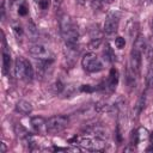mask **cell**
I'll use <instances>...</instances> for the list:
<instances>
[{
    "label": "cell",
    "mask_w": 153,
    "mask_h": 153,
    "mask_svg": "<svg viewBox=\"0 0 153 153\" xmlns=\"http://www.w3.org/2000/svg\"><path fill=\"white\" fill-rule=\"evenodd\" d=\"M14 73L18 79L31 81L33 79V68L24 57H17L14 62Z\"/></svg>",
    "instance_id": "cell-2"
},
{
    "label": "cell",
    "mask_w": 153,
    "mask_h": 153,
    "mask_svg": "<svg viewBox=\"0 0 153 153\" xmlns=\"http://www.w3.org/2000/svg\"><path fill=\"white\" fill-rule=\"evenodd\" d=\"M13 31L16 32L17 36H22L23 35V29L19 25H13Z\"/></svg>",
    "instance_id": "cell-22"
},
{
    "label": "cell",
    "mask_w": 153,
    "mask_h": 153,
    "mask_svg": "<svg viewBox=\"0 0 153 153\" xmlns=\"http://www.w3.org/2000/svg\"><path fill=\"white\" fill-rule=\"evenodd\" d=\"M59 24H60V32L66 45H75L78 42L79 32L74 20L68 14H62L60 17Z\"/></svg>",
    "instance_id": "cell-1"
},
{
    "label": "cell",
    "mask_w": 153,
    "mask_h": 153,
    "mask_svg": "<svg viewBox=\"0 0 153 153\" xmlns=\"http://www.w3.org/2000/svg\"><path fill=\"white\" fill-rule=\"evenodd\" d=\"M75 142L81 146L82 148H86L88 151H104L106 148V143L100 137H90V136H75Z\"/></svg>",
    "instance_id": "cell-3"
},
{
    "label": "cell",
    "mask_w": 153,
    "mask_h": 153,
    "mask_svg": "<svg viewBox=\"0 0 153 153\" xmlns=\"http://www.w3.org/2000/svg\"><path fill=\"white\" fill-rule=\"evenodd\" d=\"M149 140H151V142H152V145H153V131L149 134Z\"/></svg>",
    "instance_id": "cell-24"
},
{
    "label": "cell",
    "mask_w": 153,
    "mask_h": 153,
    "mask_svg": "<svg viewBox=\"0 0 153 153\" xmlns=\"http://www.w3.org/2000/svg\"><path fill=\"white\" fill-rule=\"evenodd\" d=\"M80 91H81V92H93L94 88H93L91 85H82V86L80 87Z\"/></svg>",
    "instance_id": "cell-21"
},
{
    "label": "cell",
    "mask_w": 153,
    "mask_h": 153,
    "mask_svg": "<svg viewBox=\"0 0 153 153\" xmlns=\"http://www.w3.org/2000/svg\"><path fill=\"white\" fill-rule=\"evenodd\" d=\"M143 108H145V94H142V96L140 97V99H139V102H137V104H136V112L140 114Z\"/></svg>",
    "instance_id": "cell-17"
},
{
    "label": "cell",
    "mask_w": 153,
    "mask_h": 153,
    "mask_svg": "<svg viewBox=\"0 0 153 153\" xmlns=\"http://www.w3.org/2000/svg\"><path fill=\"white\" fill-rule=\"evenodd\" d=\"M0 152H1V153H5V152H6V146H5L4 142L1 143V149H0Z\"/></svg>",
    "instance_id": "cell-23"
},
{
    "label": "cell",
    "mask_w": 153,
    "mask_h": 153,
    "mask_svg": "<svg viewBox=\"0 0 153 153\" xmlns=\"http://www.w3.org/2000/svg\"><path fill=\"white\" fill-rule=\"evenodd\" d=\"M29 51L33 57H36V59H38L41 61H54L53 53L47 47H44L43 44H38V43L37 44H32L29 48Z\"/></svg>",
    "instance_id": "cell-6"
},
{
    "label": "cell",
    "mask_w": 153,
    "mask_h": 153,
    "mask_svg": "<svg viewBox=\"0 0 153 153\" xmlns=\"http://www.w3.org/2000/svg\"><path fill=\"white\" fill-rule=\"evenodd\" d=\"M136 133H137L139 142H141V141H146V140L149 139V133H148V130H147L146 128H143V127H140V128L136 130Z\"/></svg>",
    "instance_id": "cell-15"
},
{
    "label": "cell",
    "mask_w": 153,
    "mask_h": 153,
    "mask_svg": "<svg viewBox=\"0 0 153 153\" xmlns=\"http://www.w3.org/2000/svg\"><path fill=\"white\" fill-rule=\"evenodd\" d=\"M79 4H84V0H76Z\"/></svg>",
    "instance_id": "cell-25"
},
{
    "label": "cell",
    "mask_w": 153,
    "mask_h": 153,
    "mask_svg": "<svg viewBox=\"0 0 153 153\" xmlns=\"http://www.w3.org/2000/svg\"><path fill=\"white\" fill-rule=\"evenodd\" d=\"M49 5H50V0H39L38 1V6L42 10H48Z\"/></svg>",
    "instance_id": "cell-19"
},
{
    "label": "cell",
    "mask_w": 153,
    "mask_h": 153,
    "mask_svg": "<svg viewBox=\"0 0 153 153\" xmlns=\"http://www.w3.org/2000/svg\"><path fill=\"white\" fill-rule=\"evenodd\" d=\"M103 55H104V59H105L108 62H114L115 59H116V56H115V54H114V51H112V48H111L109 44L105 45V49H104V51H103Z\"/></svg>",
    "instance_id": "cell-13"
},
{
    "label": "cell",
    "mask_w": 153,
    "mask_h": 153,
    "mask_svg": "<svg viewBox=\"0 0 153 153\" xmlns=\"http://www.w3.org/2000/svg\"><path fill=\"white\" fill-rule=\"evenodd\" d=\"M110 1H111V0H110Z\"/></svg>",
    "instance_id": "cell-27"
},
{
    "label": "cell",
    "mask_w": 153,
    "mask_h": 153,
    "mask_svg": "<svg viewBox=\"0 0 153 153\" xmlns=\"http://www.w3.org/2000/svg\"><path fill=\"white\" fill-rule=\"evenodd\" d=\"M129 62H130V69L135 74H139L140 71H141V51L133 48L131 51H130Z\"/></svg>",
    "instance_id": "cell-7"
},
{
    "label": "cell",
    "mask_w": 153,
    "mask_h": 153,
    "mask_svg": "<svg viewBox=\"0 0 153 153\" xmlns=\"http://www.w3.org/2000/svg\"><path fill=\"white\" fill-rule=\"evenodd\" d=\"M147 81H148V85L151 87H153V66L149 68V72H148V78H147Z\"/></svg>",
    "instance_id": "cell-20"
},
{
    "label": "cell",
    "mask_w": 153,
    "mask_h": 153,
    "mask_svg": "<svg viewBox=\"0 0 153 153\" xmlns=\"http://www.w3.org/2000/svg\"><path fill=\"white\" fill-rule=\"evenodd\" d=\"M152 30H153V25H152Z\"/></svg>",
    "instance_id": "cell-26"
},
{
    "label": "cell",
    "mask_w": 153,
    "mask_h": 153,
    "mask_svg": "<svg viewBox=\"0 0 153 153\" xmlns=\"http://www.w3.org/2000/svg\"><path fill=\"white\" fill-rule=\"evenodd\" d=\"M117 82H118V73H117V71L115 68H111L110 74H109V78H108V80L105 82V86H103L102 88L112 92L116 88Z\"/></svg>",
    "instance_id": "cell-10"
},
{
    "label": "cell",
    "mask_w": 153,
    "mask_h": 153,
    "mask_svg": "<svg viewBox=\"0 0 153 153\" xmlns=\"http://www.w3.org/2000/svg\"><path fill=\"white\" fill-rule=\"evenodd\" d=\"M115 45H116L118 49L124 48V45H126V39H124L123 37H121V36L116 37V38H115Z\"/></svg>",
    "instance_id": "cell-16"
},
{
    "label": "cell",
    "mask_w": 153,
    "mask_h": 153,
    "mask_svg": "<svg viewBox=\"0 0 153 153\" xmlns=\"http://www.w3.org/2000/svg\"><path fill=\"white\" fill-rule=\"evenodd\" d=\"M27 12H29V8H27L26 4L19 5V7H18V13H19V16H26Z\"/></svg>",
    "instance_id": "cell-18"
},
{
    "label": "cell",
    "mask_w": 153,
    "mask_h": 153,
    "mask_svg": "<svg viewBox=\"0 0 153 153\" xmlns=\"http://www.w3.org/2000/svg\"><path fill=\"white\" fill-rule=\"evenodd\" d=\"M30 122H31V126L36 133H38V134L48 133L47 131V121L42 116H35L31 118Z\"/></svg>",
    "instance_id": "cell-9"
},
{
    "label": "cell",
    "mask_w": 153,
    "mask_h": 153,
    "mask_svg": "<svg viewBox=\"0 0 153 153\" xmlns=\"http://www.w3.org/2000/svg\"><path fill=\"white\" fill-rule=\"evenodd\" d=\"M14 130H16V134H17L18 137H20V139H29V133H27V130L23 126L17 124L14 127Z\"/></svg>",
    "instance_id": "cell-14"
},
{
    "label": "cell",
    "mask_w": 153,
    "mask_h": 153,
    "mask_svg": "<svg viewBox=\"0 0 153 153\" xmlns=\"http://www.w3.org/2000/svg\"><path fill=\"white\" fill-rule=\"evenodd\" d=\"M81 66L88 73H97L103 69L102 61L93 53H87L86 55H84V57L81 59Z\"/></svg>",
    "instance_id": "cell-5"
},
{
    "label": "cell",
    "mask_w": 153,
    "mask_h": 153,
    "mask_svg": "<svg viewBox=\"0 0 153 153\" xmlns=\"http://www.w3.org/2000/svg\"><path fill=\"white\" fill-rule=\"evenodd\" d=\"M69 123V118L63 115H56L50 117L47 121V131L50 134H57L61 133L67 128Z\"/></svg>",
    "instance_id": "cell-4"
},
{
    "label": "cell",
    "mask_w": 153,
    "mask_h": 153,
    "mask_svg": "<svg viewBox=\"0 0 153 153\" xmlns=\"http://www.w3.org/2000/svg\"><path fill=\"white\" fill-rule=\"evenodd\" d=\"M2 66H4V72L8 73L11 68V55L6 50H4L2 53Z\"/></svg>",
    "instance_id": "cell-12"
},
{
    "label": "cell",
    "mask_w": 153,
    "mask_h": 153,
    "mask_svg": "<svg viewBox=\"0 0 153 153\" xmlns=\"http://www.w3.org/2000/svg\"><path fill=\"white\" fill-rule=\"evenodd\" d=\"M16 111L19 112L20 115H30L32 112V105L27 100H18L16 104Z\"/></svg>",
    "instance_id": "cell-11"
},
{
    "label": "cell",
    "mask_w": 153,
    "mask_h": 153,
    "mask_svg": "<svg viewBox=\"0 0 153 153\" xmlns=\"http://www.w3.org/2000/svg\"><path fill=\"white\" fill-rule=\"evenodd\" d=\"M117 27H118V18L115 16V14H109L104 22V32L108 33V35H112L117 31Z\"/></svg>",
    "instance_id": "cell-8"
}]
</instances>
